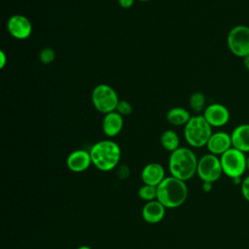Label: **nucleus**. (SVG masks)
Returning <instances> with one entry per match:
<instances>
[{
	"label": "nucleus",
	"mask_w": 249,
	"mask_h": 249,
	"mask_svg": "<svg viewBox=\"0 0 249 249\" xmlns=\"http://www.w3.org/2000/svg\"><path fill=\"white\" fill-rule=\"evenodd\" d=\"M9 33L18 40L27 39L32 33L31 21L22 15H13L7 21Z\"/></svg>",
	"instance_id": "9"
},
{
	"label": "nucleus",
	"mask_w": 249,
	"mask_h": 249,
	"mask_svg": "<svg viewBox=\"0 0 249 249\" xmlns=\"http://www.w3.org/2000/svg\"><path fill=\"white\" fill-rule=\"evenodd\" d=\"M220 160L223 173L233 180L239 179L246 171L245 154L233 147L220 156Z\"/></svg>",
	"instance_id": "6"
},
{
	"label": "nucleus",
	"mask_w": 249,
	"mask_h": 249,
	"mask_svg": "<svg viewBox=\"0 0 249 249\" xmlns=\"http://www.w3.org/2000/svg\"><path fill=\"white\" fill-rule=\"evenodd\" d=\"M138 1H141V2H146V1H150V0H138Z\"/></svg>",
	"instance_id": "29"
},
{
	"label": "nucleus",
	"mask_w": 249,
	"mask_h": 249,
	"mask_svg": "<svg viewBox=\"0 0 249 249\" xmlns=\"http://www.w3.org/2000/svg\"><path fill=\"white\" fill-rule=\"evenodd\" d=\"M188 197V187L185 181L173 176L165 177L157 187V199L165 208L181 206Z\"/></svg>",
	"instance_id": "1"
},
{
	"label": "nucleus",
	"mask_w": 249,
	"mask_h": 249,
	"mask_svg": "<svg viewBox=\"0 0 249 249\" xmlns=\"http://www.w3.org/2000/svg\"><path fill=\"white\" fill-rule=\"evenodd\" d=\"M124 126V118L117 111L104 115L102 120V130L108 137L117 136Z\"/></svg>",
	"instance_id": "14"
},
{
	"label": "nucleus",
	"mask_w": 249,
	"mask_h": 249,
	"mask_svg": "<svg viewBox=\"0 0 249 249\" xmlns=\"http://www.w3.org/2000/svg\"><path fill=\"white\" fill-rule=\"evenodd\" d=\"M91 163L90 154L86 150H75L68 155L66 160L67 167L73 172H83Z\"/></svg>",
	"instance_id": "12"
},
{
	"label": "nucleus",
	"mask_w": 249,
	"mask_h": 249,
	"mask_svg": "<svg viewBox=\"0 0 249 249\" xmlns=\"http://www.w3.org/2000/svg\"><path fill=\"white\" fill-rule=\"evenodd\" d=\"M232 147L245 153H249V124L236 126L231 134Z\"/></svg>",
	"instance_id": "16"
},
{
	"label": "nucleus",
	"mask_w": 249,
	"mask_h": 249,
	"mask_svg": "<svg viewBox=\"0 0 249 249\" xmlns=\"http://www.w3.org/2000/svg\"><path fill=\"white\" fill-rule=\"evenodd\" d=\"M243 64H244L245 68L249 71V55H247L243 58Z\"/></svg>",
	"instance_id": "26"
},
{
	"label": "nucleus",
	"mask_w": 249,
	"mask_h": 249,
	"mask_svg": "<svg viewBox=\"0 0 249 249\" xmlns=\"http://www.w3.org/2000/svg\"><path fill=\"white\" fill-rule=\"evenodd\" d=\"M160 144L165 150L172 153L179 148L180 139L178 134L174 130L167 129L163 131L160 135Z\"/></svg>",
	"instance_id": "18"
},
{
	"label": "nucleus",
	"mask_w": 249,
	"mask_h": 249,
	"mask_svg": "<svg viewBox=\"0 0 249 249\" xmlns=\"http://www.w3.org/2000/svg\"><path fill=\"white\" fill-rule=\"evenodd\" d=\"M55 58V53L52 48H44L39 53V59L44 64L52 63Z\"/></svg>",
	"instance_id": "21"
},
{
	"label": "nucleus",
	"mask_w": 249,
	"mask_h": 249,
	"mask_svg": "<svg viewBox=\"0 0 249 249\" xmlns=\"http://www.w3.org/2000/svg\"><path fill=\"white\" fill-rule=\"evenodd\" d=\"M227 44L234 55L243 58L249 55V27L246 25L233 26L228 34Z\"/></svg>",
	"instance_id": "7"
},
{
	"label": "nucleus",
	"mask_w": 249,
	"mask_h": 249,
	"mask_svg": "<svg viewBox=\"0 0 249 249\" xmlns=\"http://www.w3.org/2000/svg\"><path fill=\"white\" fill-rule=\"evenodd\" d=\"M202 116L211 126L220 127L229 122L230 111L223 104L212 103L205 107Z\"/></svg>",
	"instance_id": "10"
},
{
	"label": "nucleus",
	"mask_w": 249,
	"mask_h": 249,
	"mask_svg": "<svg viewBox=\"0 0 249 249\" xmlns=\"http://www.w3.org/2000/svg\"><path fill=\"white\" fill-rule=\"evenodd\" d=\"M138 196L139 197H141L143 200H146V201L155 200V198L157 199V187L144 184L138 190Z\"/></svg>",
	"instance_id": "20"
},
{
	"label": "nucleus",
	"mask_w": 249,
	"mask_h": 249,
	"mask_svg": "<svg viewBox=\"0 0 249 249\" xmlns=\"http://www.w3.org/2000/svg\"><path fill=\"white\" fill-rule=\"evenodd\" d=\"M189 103H190V107L192 108L193 111L199 113L202 110L204 111L205 109V96L202 92L196 91L194 92L189 99Z\"/></svg>",
	"instance_id": "19"
},
{
	"label": "nucleus",
	"mask_w": 249,
	"mask_h": 249,
	"mask_svg": "<svg viewBox=\"0 0 249 249\" xmlns=\"http://www.w3.org/2000/svg\"><path fill=\"white\" fill-rule=\"evenodd\" d=\"M189 111L182 107L171 108L166 114L167 122L172 125H185L191 119Z\"/></svg>",
	"instance_id": "17"
},
{
	"label": "nucleus",
	"mask_w": 249,
	"mask_h": 249,
	"mask_svg": "<svg viewBox=\"0 0 249 249\" xmlns=\"http://www.w3.org/2000/svg\"><path fill=\"white\" fill-rule=\"evenodd\" d=\"M118 2L124 9H128L134 4V0H118Z\"/></svg>",
	"instance_id": "24"
},
{
	"label": "nucleus",
	"mask_w": 249,
	"mask_h": 249,
	"mask_svg": "<svg viewBox=\"0 0 249 249\" xmlns=\"http://www.w3.org/2000/svg\"><path fill=\"white\" fill-rule=\"evenodd\" d=\"M165 215V207L158 200L148 201L142 208L143 219L150 224L160 222Z\"/></svg>",
	"instance_id": "15"
},
{
	"label": "nucleus",
	"mask_w": 249,
	"mask_h": 249,
	"mask_svg": "<svg viewBox=\"0 0 249 249\" xmlns=\"http://www.w3.org/2000/svg\"><path fill=\"white\" fill-rule=\"evenodd\" d=\"M212 126L202 115L191 117L184 127V137L188 144L195 148L206 146L212 135Z\"/></svg>",
	"instance_id": "4"
},
{
	"label": "nucleus",
	"mask_w": 249,
	"mask_h": 249,
	"mask_svg": "<svg viewBox=\"0 0 249 249\" xmlns=\"http://www.w3.org/2000/svg\"><path fill=\"white\" fill-rule=\"evenodd\" d=\"M196 173L203 182L217 181L223 173L220 158L210 153L204 155L198 160Z\"/></svg>",
	"instance_id": "8"
},
{
	"label": "nucleus",
	"mask_w": 249,
	"mask_h": 249,
	"mask_svg": "<svg viewBox=\"0 0 249 249\" xmlns=\"http://www.w3.org/2000/svg\"><path fill=\"white\" fill-rule=\"evenodd\" d=\"M91 101L94 108L105 115L116 111L120 99L117 91L111 86L99 84L92 89Z\"/></svg>",
	"instance_id": "5"
},
{
	"label": "nucleus",
	"mask_w": 249,
	"mask_h": 249,
	"mask_svg": "<svg viewBox=\"0 0 249 249\" xmlns=\"http://www.w3.org/2000/svg\"><path fill=\"white\" fill-rule=\"evenodd\" d=\"M197 163L196 156L191 149L179 147L170 154L168 167L171 176L188 181L196 173Z\"/></svg>",
	"instance_id": "2"
},
{
	"label": "nucleus",
	"mask_w": 249,
	"mask_h": 249,
	"mask_svg": "<svg viewBox=\"0 0 249 249\" xmlns=\"http://www.w3.org/2000/svg\"><path fill=\"white\" fill-rule=\"evenodd\" d=\"M91 162L101 171L114 169L121 159V148L112 140H101L93 144L89 150Z\"/></svg>",
	"instance_id": "3"
},
{
	"label": "nucleus",
	"mask_w": 249,
	"mask_h": 249,
	"mask_svg": "<svg viewBox=\"0 0 249 249\" xmlns=\"http://www.w3.org/2000/svg\"><path fill=\"white\" fill-rule=\"evenodd\" d=\"M241 195L249 202V175L241 182Z\"/></svg>",
	"instance_id": "23"
},
{
	"label": "nucleus",
	"mask_w": 249,
	"mask_h": 249,
	"mask_svg": "<svg viewBox=\"0 0 249 249\" xmlns=\"http://www.w3.org/2000/svg\"><path fill=\"white\" fill-rule=\"evenodd\" d=\"M164 168L158 162H151L144 166L141 172V179L146 185L158 187L165 178Z\"/></svg>",
	"instance_id": "13"
},
{
	"label": "nucleus",
	"mask_w": 249,
	"mask_h": 249,
	"mask_svg": "<svg viewBox=\"0 0 249 249\" xmlns=\"http://www.w3.org/2000/svg\"><path fill=\"white\" fill-rule=\"evenodd\" d=\"M0 58H1V68H3L4 66H5V64H6V54H5V53H4V51H1L0 52Z\"/></svg>",
	"instance_id": "25"
},
{
	"label": "nucleus",
	"mask_w": 249,
	"mask_h": 249,
	"mask_svg": "<svg viewBox=\"0 0 249 249\" xmlns=\"http://www.w3.org/2000/svg\"><path fill=\"white\" fill-rule=\"evenodd\" d=\"M246 170L249 171V156L246 157Z\"/></svg>",
	"instance_id": "27"
},
{
	"label": "nucleus",
	"mask_w": 249,
	"mask_h": 249,
	"mask_svg": "<svg viewBox=\"0 0 249 249\" xmlns=\"http://www.w3.org/2000/svg\"><path fill=\"white\" fill-rule=\"evenodd\" d=\"M116 111L121 114L123 117L127 116L132 112V106L131 104L126 100H120L117 106Z\"/></svg>",
	"instance_id": "22"
},
{
	"label": "nucleus",
	"mask_w": 249,
	"mask_h": 249,
	"mask_svg": "<svg viewBox=\"0 0 249 249\" xmlns=\"http://www.w3.org/2000/svg\"><path fill=\"white\" fill-rule=\"evenodd\" d=\"M77 249H91L89 246H87V245H83V246H80L78 247Z\"/></svg>",
	"instance_id": "28"
},
{
	"label": "nucleus",
	"mask_w": 249,
	"mask_h": 249,
	"mask_svg": "<svg viewBox=\"0 0 249 249\" xmlns=\"http://www.w3.org/2000/svg\"><path fill=\"white\" fill-rule=\"evenodd\" d=\"M206 147L210 154L215 156H222L228 150L232 148L231 136L225 131H217L212 133Z\"/></svg>",
	"instance_id": "11"
}]
</instances>
